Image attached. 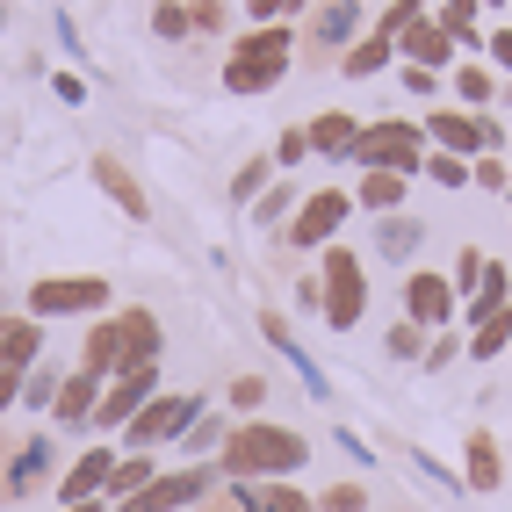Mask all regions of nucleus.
Instances as JSON below:
<instances>
[{
    "label": "nucleus",
    "instance_id": "obj_38",
    "mask_svg": "<svg viewBox=\"0 0 512 512\" xmlns=\"http://www.w3.org/2000/svg\"><path fill=\"white\" fill-rule=\"evenodd\" d=\"M419 174H426V181H440V188H469V159H455V152H426Z\"/></svg>",
    "mask_w": 512,
    "mask_h": 512
},
{
    "label": "nucleus",
    "instance_id": "obj_41",
    "mask_svg": "<svg viewBox=\"0 0 512 512\" xmlns=\"http://www.w3.org/2000/svg\"><path fill=\"white\" fill-rule=\"evenodd\" d=\"M318 512H368V484H325Z\"/></svg>",
    "mask_w": 512,
    "mask_h": 512
},
{
    "label": "nucleus",
    "instance_id": "obj_30",
    "mask_svg": "<svg viewBox=\"0 0 512 512\" xmlns=\"http://www.w3.org/2000/svg\"><path fill=\"white\" fill-rule=\"evenodd\" d=\"M440 29H448L462 51H484V37H476V0H440Z\"/></svg>",
    "mask_w": 512,
    "mask_h": 512
},
{
    "label": "nucleus",
    "instance_id": "obj_29",
    "mask_svg": "<svg viewBox=\"0 0 512 512\" xmlns=\"http://www.w3.org/2000/svg\"><path fill=\"white\" fill-rule=\"evenodd\" d=\"M498 354H512V303H505L491 325L469 332V361H498Z\"/></svg>",
    "mask_w": 512,
    "mask_h": 512
},
{
    "label": "nucleus",
    "instance_id": "obj_54",
    "mask_svg": "<svg viewBox=\"0 0 512 512\" xmlns=\"http://www.w3.org/2000/svg\"><path fill=\"white\" fill-rule=\"evenodd\" d=\"M152 8H166V0H152Z\"/></svg>",
    "mask_w": 512,
    "mask_h": 512
},
{
    "label": "nucleus",
    "instance_id": "obj_31",
    "mask_svg": "<svg viewBox=\"0 0 512 512\" xmlns=\"http://www.w3.org/2000/svg\"><path fill=\"white\" fill-rule=\"evenodd\" d=\"M296 210H303V195H296V188H267V195L253 202V224L282 238V217H296Z\"/></svg>",
    "mask_w": 512,
    "mask_h": 512
},
{
    "label": "nucleus",
    "instance_id": "obj_16",
    "mask_svg": "<svg viewBox=\"0 0 512 512\" xmlns=\"http://www.w3.org/2000/svg\"><path fill=\"white\" fill-rule=\"evenodd\" d=\"M94 188L109 195L130 224H145V217H152V195H145L138 181H130V166H123V159H109V152H94Z\"/></svg>",
    "mask_w": 512,
    "mask_h": 512
},
{
    "label": "nucleus",
    "instance_id": "obj_21",
    "mask_svg": "<svg viewBox=\"0 0 512 512\" xmlns=\"http://www.w3.org/2000/svg\"><path fill=\"white\" fill-rule=\"evenodd\" d=\"M303 130H311V152H318V159H347V166H354V145H361V123H354L347 109H325V116H311Z\"/></svg>",
    "mask_w": 512,
    "mask_h": 512
},
{
    "label": "nucleus",
    "instance_id": "obj_49",
    "mask_svg": "<svg viewBox=\"0 0 512 512\" xmlns=\"http://www.w3.org/2000/svg\"><path fill=\"white\" fill-rule=\"evenodd\" d=\"M51 94H58V101H73V109H80V101H87V80H80V73H58V80H51Z\"/></svg>",
    "mask_w": 512,
    "mask_h": 512
},
{
    "label": "nucleus",
    "instance_id": "obj_1",
    "mask_svg": "<svg viewBox=\"0 0 512 512\" xmlns=\"http://www.w3.org/2000/svg\"><path fill=\"white\" fill-rule=\"evenodd\" d=\"M303 462H311V440L296 426H282V419H238L224 455H217L224 484H289Z\"/></svg>",
    "mask_w": 512,
    "mask_h": 512
},
{
    "label": "nucleus",
    "instance_id": "obj_48",
    "mask_svg": "<svg viewBox=\"0 0 512 512\" xmlns=\"http://www.w3.org/2000/svg\"><path fill=\"white\" fill-rule=\"evenodd\" d=\"M433 87H440V73H426V65H404V94H419V101H426Z\"/></svg>",
    "mask_w": 512,
    "mask_h": 512
},
{
    "label": "nucleus",
    "instance_id": "obj_37",
    "mask_svg": "<svg viewBox=\"0 0 512 512\" xmlns=\"http://www.w3.org/2000/svg\"><path fill=\"white\" fill-rule=\"evenodd\" d=\"M469 188H491V195H512V166H505L498 152H484V159H469Z\"/></svg>",
    "mask_w": 512,
    "mask_h": 512
},
{
    "label": "nucleus",
    "instance_id": "obj_26",
    "mask_svg": "<svg viewBox=\"0 0 512 512\" xmlns=\"http://www.w3.org/2000/svg\"><path fill=\"white\" fill-rule=\"evenodd\" d=\"M404 188H412L404 174H383V166H368V174H361V188H354V210L397 217V210H404Z\"/></svg>",
    "mask_w": 512,
    "mask_h": 512
},
{
    "label": "nucleus",
    "instance_id": "obj_51",
    "mask_svg": "<svg viewBox=\"0 0 512 512\" xmlns=\"http://www.w3.org/2000/svg\"><path fill=\"white\" fill-rule=\"evenodd\" d=\"M8 404H22V375H15V368H0V412H8Z\"/></svg>",
    "mask_w": 512,
    "mask_h": 512
},
{
    "label": "nucleus",
    "instance_id": "obj_53",
    "mask_svg": "<svg viewBox=\"0 0 512 512\" xmlns=\"http://www.w3.org/2000/svg\"><path fill=\"white\" fill-rule=\"evenodd\" d=\"M65 512H109V498H87V505H65Z\"/></svg>",
    "mask_w": 512,
    "mask_h": 512
},
{
    "label": "nucleus",
    "instance_id": "obj_17",
    "mask_svg": "<svg viewBox=\"0 0 512 512\" xmlns=\"http://www.w3.org/2000/svg\"><path fill=\"white\" fill-rule=\"evenodd\" d=\"M361 37V0H325V8H311V44L318 51H354Z\"/></svg>",
    "mask_w": 512,
    "mask_h": 512
},
{
    "label": "nucleus",
    "instance_id": "obj_14",
    "mask_svg": "<svg viewBox=\"0 0 512 512\" xmlns=\"http://www.w3.org/2000/svg\"><path fill=\"white\" fill-rule=\"evenodd\" d=\"M37 361H44V325L29 318V311H0V368L29 375Z\"/></svg>",
    "mask_w": 512,
    "mask_h": 512
},
{
    "label": "nucleus",
    "instance_id": "obj_50",
    "mask_svg": "<svg viewBox=\"0 0 512 512\" xmlns=\"http://www.w3.org/2000/svg\"><path fill=\"white\" fill-rule=\"evenodd\" d=\"M484 51L498 58V73H512V29H491V37H484Z\"/></svg>",
    "mask_w": 512,
    "mask_h": 512
},
{
    "label": "nucleus",
    "instance_id": "obj_20",
    "mask_svg": "<svg viewBox=\"0 0 512 512\" xmlns=\"http://www.w3.org/2000/svg\"><path fill=\"white\" fill-rule=\"evenodd\" d=\"M80 368L101 375V383H116V375H123V318H94L87 347H80Z\"/></svg>",
    "mask_w": 512,
    "mask_h": 512
},
{
    "label": "nucleus",
    "instance_id": "obj_2",
    "mask_svg": "<svg viewBox=\"0 0 512 512\" xmlns=\"http://www.w3.org/2000/svg\"><path fill=\"white\" fill-rule=\"evenodd\" d=\"M289 51H296V29L289 22H267V29H246L224 58V94H267L289 80Z\"/></svg>",
    "mask_w": 512,
    "mask_h": 512
},
{
    "label": "nucleus",
    "instance_id": "obj_23",
    "mask_svg": "<svg viewBox=\"0 0 512 512\" xmlns=\"http://www.w3.org/2000/svg\"><path fill=\"white\" fill-rule=\"evenodd\" d=\"M231 491H238V512H318V498L296 484H231Z\"/></svg>",
    "mask_w": 512,
    "mask_h": 512
},
{
    "label": "nucleus",
    "instance_id": "obj_35",
    "mask_svg": "<svg viewBox=\"0 0 512 512\" xmlns=\"http://www.w3.org/2000/svg\"><path fill=\"white\" fill-rule=\"evenodd\" d=\"M484 267H491V260L476 253V246H462V253H455V267H448V282H455V296H462V303H469L476 289H484Z\"/></svg>",
    "mask_w": 512,
    "mask_h": 512
},
{
    "label": "nucleus",
    "instance_id": "obj_33",
    "mask_svg": "<svg viewBox=\"0 0 512 512\" xmlns=\"http://www.w3.org/2000/svg\"><path fill=\"white\" fill-rule=\"evenodd\" d=\"M267 397H275V390H267V375H238V383L224 390V404H231L238 419H260V404H267Z\"/></svg>",
    "mask_w": 512,
    "mask_h": 512
},
{
    "label": "nucleus",
    "instance_id": "obj_28",
    "mask_svg": "<svg viewBox=\"0 0 512 512\" xmlns=\"http://www.w3.org/2000/svg\"><path fill=\"white\" fill-rule=\"evenodd\" d=\"M224 440H231V419L202 412V419L181 433V455H195V462H217V455H224Z\"/></svg>",
    "mask_w": 512,
    "mask_h": 512
},
{
    "label": "nucleus",
    "instance_id": "obj_36",
    "mask_svg": "<svg viewBox=\"0 0 512 512\" xmlns=\"http://www.w3.org/2000/svg\"><path fill=\"white\" fill-rule=\"evenodd\" d=\"M267 174H275V159H246V166L231 174V202H246V210H253L260 188H267Z\"/></svg>",
    "mask_w": 512,
    "mask_h": 512
},
{
    "label": "nucleus",
    "instance_id": "obj_34",
    "mask_svg": "<svg viewBox=\"0 0 512 512\" xmlns=\"http://www.w3.org/2000/svg\"><path fill=\"white\" fill-rule=\"evenodd\" d=\"M426 339H433V332H419L412 318H397L390 339H383V354H390V361H426Z\"/></svg>",
    "mask_w": 512,
    "mask_h": 512
},
{
    "label": "nucleus",
    "instance_id": "obj_13",
    "mask_svg": "<svg viewBox=\"0 0 512 512\" xmlns=\"http://www.w3.org/2000/svg\"><path fill=\"white\" fill-rule=\"evenodd\" d=\"M101 375H87V368H73L58 383V404H51V426H65V433H80V426H94V412H101Z\"/></svg>",
    "mask_w": 512,
    "mask_h": 512
},
{
    "label": "nucleus",
    "instance_id": "obj_45",
    "mask_svg": "<svg viewBox=\"0 0 512 512\" xmlns=\"http://www.w3.org/2000/svg\"><path fill=\"white\" fill-rule=\"evenodd\" d=\"M303 159H311V130H282V138H275V166H303Z\"/></svg>",
    "mask_w": 512,
    "mask_h": 512
},
{
    "label": "nucleus",
    "instance_id": "obj_8",
    "mask_svg": "<svg viewBox=\"0 0 512 512\" xmlns=\"http://www.w3.org/2000/svg\"><path fill=\"white\" fill-rule=\"evenodd\" d=\"M58 476H65L58 440H51V433H29V440H15V455H8V484H0V505L37 498L44 484H58Z\"/></svg>",
    "mask_w": 512,
    "mask_h": 512
},
{
    "label": "nucleus",
    "instance_id": "obj_42",
    "mask_svg": "<svg viewBox=\"0 0 512 512\" xmlns=\"http://www.w3.org/2000/svg\"><path fill=\"white\" fill-rule=\"evenodd\" d=\"M152 29H159L166 44H181V37H195V22H188V8H181V0H166V8H152Z\"/></svg>",
    "mask_w": 512,
    "mask_h": 512
},
{
    "label": "nucleus",
    "instance_id": "obj_5",
    "mask_svg": "<svg viewBox=\"0 0 512 512\" xmlns=\"http://www.w3.org/2000/svg\"><path fill=\"white\" fill-rule=\"evenodd\" d=\"M318 282H325V332H354L368 311V267L347 246H325L318 253Z\"/></svg>",
    "mask_w": 512,
    "mask_h": 512
},
{
    "label": "nucleus",
    "instance_id": "obj_11",
    "mask_svg": "<svg viewBox=\"0 0 512 512\" xmlns=\"http://www.w3.org/2000/svg\"><path fill=\"white\" fill-rule=\"evenodd\" d=\"M455 311H462V296H455L448 275H433V267H412V275H404V318L419 332H448Z\"/></svg>",
    "mask_w": 512,
    "mask_h": 512
},
{
    "label": "nucleus",
    "instance_id": "obj_12",
    "mask_svg": "<svg viewBox=\"0 0 512 512\" xmlns=\"http://www.w3.org/2000/svg\"><path fill=\"white\" fill-rule=\"evenodd\" d=\"M116 462H123V448H94L87 455H73L65 462V476H58V505H87V498H101L109 491V476H116Z\"/></svg>",
    "mask_w": 512,
    "mask_h": 512
},
{
    "label": "nucleus",
    "instance_id": "obj_44",
    "mask_svg": "<svg viewBox=\"0 0 512 512\" xmlns=\"http://www.w3.org/2000/svg\"><path fill=\"white\" fill-rule=\"evenodd\" d=\"M455 94H462V101H476V109H484V101H491L498 87H491V73H484V65H462V73H455Z\"/></svg>",
    "mask_w": 512,
    "mask_h": 512
},
{
    "label": "nucleus",
    "instance_id": "obj_4",
    "mask_svg": "<svg viewBox=\"0 0 512 512\" xmlns=\"http://www.w3.org/2000/svg\"><path fill=\"white\" fill-rule=\"evenodd\" d=\"M354 166H383V174H404L412 181L426 166V130L412 116H383V123H361V145H354Z\"/></svg>",
    "mask_w": 512,
    "mask_h": 512
},
{
    "label": "nucleus",
    "instance_id": "obj_43",
    "mask_svg": "<svg viewBox=\"0 0 512 512\" xmlns=\"http://www.w3.org/2000/svg\"><path fill=\"white\" fill-rule=\"evenodd\" d=\"M462 354H469V339H455V332H433V339H426V368H433V375L448 368V361H462Z\"/></svg>",
    "mask_w": 512,
    "mask_h": 512
},
{
    "label": "nucleus",
    "instance_id": "obj_46",
    "mask_svg": "<svg viewBox=\"0 0 512 512\" xmlns=\"http://www.w3.org/2000/svg\"><path fill=\"white\" fill-rule=\"evenodd\" d=\"M332 448H339V455H347L354 469H368V462H375V455H368V440H361L354 426H332Z\"/></svg>",
    "mask_w": 512,
    "mask_h": 512
},
{
    "label": "nucleus",
    "instance_id": "obj_32",
    "mask_svg": "<svg viewBox=\"0 0 512 512\" xmlns=\"http://www.w3.org/2000/svg\"><path fill=\"white\" fill-rule=\"evenodd\" d=\"M58 383H65V375H58L51 361H37V368L22 375V404H29V412H51V404H58Z\"/></svg>",
    "mask_w": 512,
    "mask_h": 512
},
{
    "label": "nucleus",
    "instance_id": "obj_52",
    "mask_svg": "<svg viewBox=\"0 0 512 512\" xmlns=\"http://www.w3.org/2000/svg\"><path fill=\"white\" fill-rule=\"evenodd\" d=\"M8 455H15V440H8V433H0V484H8Z\"/></svg>",
    "mask_w": 512,
    "mask_h": 512
},
{
    "label": "nucleus",
    "instance_id": "obj_10",
    "mask_svg": "<svg viewBox=\"0 0 512 512\" xmlns=\"http://www.w3.org/2000/svg\"><path fill=\"white\" fill-rule=\"evenodd\" d=\"M159 397V361L152 368H123L109 390H101V412H94V433H123L130 419L145 412V404Z\"/></svg>",
    "mask_w": 512,
    "mask_h": 512
},
{
    "label": "nucleus",
    "instance_id": "obj_56",
    "mask_svg": "<svg viewBox=\"0 0 512 512\" xmlns=\"http://www.w3.org/2000/svg\"><path fill=\"white\" fill-rule=\"evenodd\" d=\"M505 202H512V195H505Z\"/></svg>",
    "mask_w": 512,
    "mask_h": 512
},
{
    "label": "nucleus",
    "instance_id": "obj_7",
    "mask_svg": "<svg viewBox=\"0 0 512 512\" xmlns=\"http://www.w3.org/2000/svg\"><path fill=\"white\" fill-rule=\"evenodd\" d=\"M347 217H354V195L347 188H318V195H303L296 224H282V246L325 253V246H339V224H347Z\"/></svg>",
    "mask_w": 512,
    "mask_h": 512
},
{
    "label": "nucleus",
    "instance_id": "obj_19",
    "mask_svg": "<svg viewBox=\"0 0 512 512\" xmlns=\"http://www.w3.org/2000/svg\"><path fill=\"white\" fill-rule=\"evenodd\" d=\"M397 58L426 65V73H448V58H455V37H448V29H440V22L426 15V22H412V29L397 37Z\"/></svg>",
    "mask_w": 512,
    "mask_h": 512
},
{
    "label": "nucleus",
    "instance_id": "obj_39",
    "mask_svg": "<svg viewBox=\"0 0 512 512\" xmlns=\"http://www.w3.org/2000/svg\"><path fill=\"white\" fill-rule=\"evenodd\" d=\"M188 22H195V37H224L231 8H224V0H188Z\"/></svg>",
    "mask_w": 512,
    "mask_h": 512
},
{
    "label": "nucleus",
    "instance_id": "obj_22",
    "mask_svg": "<svg viewBox=\"0 0 512 512\" xmlns=\"http://www.w3.org/2000/svg\"><path fill=\"white\" fill-rule=\"evenodd\" d=\"M426 246V224L412 217V210H397V217H375V253H383L390 267H404V260H412Z\"/></svg>",
    "mask_w": 512,
    "mask_h": 512
},
{
    "label": "nucleus",
    "instance_id": "obj_9",
    "mask_svg": "<svg viewBox=\"0 0 512 512\" xmlns=\"http://www.w3.org/2000/svg\"><path fill=\"white\" fill-rule=\"evenodd\" d=\"M419 130H426V145H433V152H455V159H484V152H498V123H491V116L433 109Z\"/></svg>",
    "mask_w": 512,
    "mask_h": 512
},
{
    "label": "nucleus",
    "instance_id": "obj_18",
    "mask_svg": "<svg viewBox=\"0 0 512 512\" xmlns=\"http://www.w3.org/2000/svg\"><path fill=\"white\" fill-rule=\"evenodd\" d=\"M116 318H123V368H152V361L166 354L159 318L145 311V303H130V311H116Z\"/></svg>",
    "mask_w": 512,
    "mask_h": 512
},
{
    "label": "nucleus",
    "instance_id": "obj_3",
    "mask_svg": "<svg viewBox=\"0 0 512 512\" xmlns=\"http://www.w3.org/2000/svg\"><path fill=\"white\" fill-rule=\"evenodd\" d=\"M202 412H210V390H159V397L145 404V412L123 426V448H130V455H152V448H181V433H188V426H195Z\"/></svg>",
    "mask_w": 512,
    "mask_h": 512
},
{
    "label": "nucleus",
    "instance_id": "obj_27",
    "mask_svg": "<svg viewBox=\"0 0 512 512\" xmlns=\"http://www.w3.org/2000/svg\"><path fill=\"white\" fill-rule=\"evenodd\" d=\"M152 476H159V462H152V455H123V462H116V476H109V491H101V498H109V512H116V505H130V498L152 484Z\"/></svg>",
    "mask_w": 512,
    "mask_h": 512
},
{
    "label": "nucleus",
    "instance_id": "obj_25",
    "mask_svg": "<svg viewBox=\"0 0 512 512\" xmlns=\"http://www.w3.org/2000/svg\"><path fill=\"white\" fill-rule=\"evenodd\" d=\"M390 58H397V44L383 37V29H361L354 51L339 58V73H347V80H375V73H390Z\"/></svg>",
    "mask_w": 512,
    "mask_h": 512
},
{
    "label": "nucleus",
    "instance_id": "obj_6",
    "mask_svg": "<svg viewBox=\"0 0 512 512\" xmlns=\"http://www.w3.org/2000/svg\"><path fill=\"white\" fill-rule=\"evenodd\" d=\"M22 311L37 325H51V318H94V311H109V282H101V275H44V282H29Z\"/></svg>",
    "mask_w": 512,
    "mask_h": 512
},
{
    "label": "nucleus",
    "instance_id": "obj_47",
    "mask_svg": "<svg viewBox=\"0 0 512 512\" xmlns=\"http://www.w3.org/2000/svg\"><path fill=\"white\" fill-rule=\"evenodd\" d=\"M296 311H318L325 318V282L318 275H296Z\"/></svg>",
    "mask_w": 512,
    "mask_h": 512
},
{
    "label": "nucleus",
    "instance_id": "obj_55",
    "mask_svg": "<svg viewBox=\"0 0 512 512\" xmlns=\"http://www.w3.org/2000/svg\"><path fill=\"white\" fill-rule=\"evenodd\" d=\"M484 8H498V0H484Z\"/></svg>",
    "mask_w": 512,
    "mask_h": 512
},
{
    "label": "nucleus",
    "instance_id": "obj_24",
    "mask_svg": "<svg viewBox=\"0 0 512 512\" xmlns=\"http://www.w3.org/2000/svg\"><path fill=\"white\" fill-rule=\"evenodd\" d=\"M462 455H469V469H462V491H498V484H505V462H498V440H491L484 426H476V433H469V448H462Z\"/></svg>",
    "mask_w": 512,
    "mask_h": 512
},
{
    "label": "nucleus",
    "instance_id": "obj_15",
    "mask_svg": "<svg viewBox=\"0 0 512 512\" xmlns=\"http://www.w3.org/2000/svg\"><path fill=\"white\" fill-rule=\"evenodd\" d=\"M260 332H267V347H275V354L303 375V390H311V397L325 404V397H332V383H325V368H318L311 354H303V339H289V318H282V311H260Z\"/></svg>",
    "mask_w": 512,
    "mask_h": 512
},
{
    "label": "nucleus",
    "instance_id": "obj_40",
    "mask_svg": "<svg viewBox=\"0 0 512 512\" xmlns=\"http://www.w3.org/2000/svg\"><path fill=\"white\" fill-rule=\"evenodd\" d=\"M412 22H426V0H390V8H383V22H375V29H383V37L397 44V37H404Z\"/></svg>",
    "mask_w": 512,
    "mask_h": 512
}]
</instances>
